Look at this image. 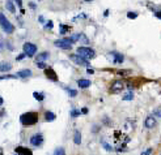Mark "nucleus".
Instances as JSON below:
<instances>
[{
    "instance_id": "nucleus-1",
    "label": "nucleus",
    "mask_w": 161,
    "mask_h": 155,
    "mask_svg": "<svg viewBox=\"0 0 161 155\" xmlns=\"http://www.w3.org/2000/svg\"><path fill=\"white\" fill-rule=\"evenodd\" d=\"M20 121L24 127H33L38 121V114L37 112H25L21 115Z\"/></svg>"
},
{
    "instance_id": "nucleus-2",
    "label": "nucleus",
    "mask_w": 161,
    "mask_h": 155,
    "mask_svg": "<svg viewBox=\"0 0 161 155\" xmlns=\"http://www.w3.org/2000/svg\"><path fill=\"white\" fill-rule=\"evenodd\" d=\"M0 26H2L3 31L6 34H12L14 31V26L12 25L11 21H9L2 12H0Z\"/></svg>"
},
{
    "instance_id": "nucleus-3",
    "label": "nucleus",
    "mask_w": 161,
    "mask_h": 155,
    "mask_svg": "<svg viewBox=\"0 0 161 155\" xmlns=\"http://www.w3.org/2000/svg\"><path fill=\"white\" fill-rule=\"evenodd\" d=\"M77 55H80L81 57L89 60V59H93L96 56V52L93 48H89V47H79L77 48Z\"/></svg>"
},
{
    "instance_id": "nucleus-4",
    "label": "nucleus",
    "mask_w": 161,
    "mask_h": 155,
    "mask_svg": "<svg viewBox=\"0 0 161 155\" xmlns=\"http://www.w3.org/2000/svg\"><path fill=\"white\" fill-rule=\"evenodd\" d=\"M72 45H74V42H72L71 38L58 39V41L54 42V46H55V47H59V48H63V50H71V48H72Z\"/></svg>"
},
{
    "instance_id": "nucleus-5",
    "label": "nucleus",
    "mask_w": 161,
    "mask_h": 155,
    "mask_svg": "<svg viewBox=\"0 0 161 155\" xmlns=\"http://www.w3.org/2000/svg\"><path fill=\"white\" fill-rule=\"evenodd\" d=\"M22 50H24V54H25L26 56L33 57L34 55H36V52H37V46H36V45H33V43L26 42V43H24Z\"/></svg>"
},
{
    "instance_id": "nucleus-6",
    "label": "nucleus",
    "mask_w": 161,
    "mask_h": 155,
    "mask_svg": "<svg viewBox=\"0 0 161 155\" xmlns=\"http://www.w3.org/2000/svg\"><path fill=\"white\" fill-rule=\"evenodd\" d=\"M70 59L75 63L76 65H81V67H89V63L86 59L81 57L80 55H70Z\"/></svg>"
},
{
    "instance_id": "nucleus-7",
    "label": "nucleus",
    "mask_w": 161,
    "mask_h": 155,
    "mask_svg": "<svg viewBox=\"0 0 161 155\" xmlns=\"http://www.w3.org/2000/svg\"><path fill=\"white\" fill-rule=\"evenodd\" d=\"M123 89H125V82L123 81H114L110 86V93L117 94V93H121Z\"/></svg>"
},
{
    "instance_id": "nucleus-8",
    "label": "nucleus",
    "mask_w": 161,
    "mask_h": 155,
    "mask_svg": "<svg viewBox=\"0 0 161 155\" xmlns=\"http://www.w3.org/2000/svg\"><path fill=\"white\" fill-rule=\"evenodd\" d=\"M30 143L33 145V146H41V145L43 143V135L41 133H36L33 134L30 137Z\"/></svg>"
},
{
    "instance_id": "nucleus-9",
    "label": "nucleus",
    "mask_w": 161,
    "mask_h": 155,
    "mask_svg": "<svg viewBox=\"0 0 161 155\" xmlns=\"http://www.w3.org/2000/svg\"><path fill=\"white\" fill-rule=\"evenodd\" d=\"M156 125H157V121H156V117L155 116H147L145 117V120H144V127L147 128V129H152V128H155Z\"/></svg>"
},
{
    "instance_id": "nucleus-10",
    "label": "nucleus",
    "mask_w": 161,
    "mask_h": 155,
    "mask_svg": "<svg viewBox=\"0 0 161 155\" xmlns=\"http://www.w3.org/2000/svg\"><path fill=\"white\" fill-rule=\"evenodd\" d=\"M110 54H111V56L114 57V60H113L114 64H122V63L125 61V56L122 55V54H119V52H117V51H111Z\"/></svg>"
},
{
    "instance_id": "nucleus-11",
    "label": "nucleus",
    "mask_w": 161,
    "mask_h": 155,
    "mask_svg": "<svg viewBox=\"0 0 161 155\" xmlns=\"http://www.w3.org/2000/svg\"><path fill=\"white\" fill-rule=\"evenodd\" d=\"M45 74L48 80H51V81H58V76L55 73V70L52 69V68H46L45 69Z\"/></svg>"
},
{
    "instance_id": "nucleus-12",
    "label": "nucleus",
    "mask_w": 161,
    "mask_h": 155,
    "mask_svg": "<svg viewBox=\"0 0 161 155\" xmlns=\"http://www.w3.org/2000/svg\"><path fill=\"white\" fill-rule=\"evenodd\" d=\"M33 72L30 69H22V70H18L16 73V77L18 78H28V77H32Z\"/></svg>"
},
{
    "instance_id": "nucleus-13",
    "label": "nucleus",
    "mask_w": 161,
    "mask_h": 155,
    "mask_svg": "<svg viewBox=\"0 0 161 155\" xmlns=\"http://www.w3.org/2000/svg\"><path fill=\"white\" fill-rule=\"evenodd\" d=\"M12 69V64L8 61H2L0 63V72H4V73H7Z\"/></svg>"
},
{
    "instance_id": "nucleus-14",
    "label": "nucleus",
    "mask_w": 161,
    "mask_h": 155,
    "mask_svg": "<svg viewBox=\"0 0 161 155\" xmlns=\"http://www.w3.org/2000/svg\"><path fill=\"white\" fill-rule=\"evenodd\" d=\"M48 52H41V54H38V56L36 57V63H45L47 59H48Z\"/></svg>"
},
{
    "instance_id": "nucleus-15",
    "label": "nucleus",
    "mask_w": 161,
    "mask_h": 155,
    "mask_svg": "<svg viewBox=\"0 0 161 155\" xmlns=\"http://www.w3.org/2000/svg\"><path fill=\"white\" fill-rule=\"evenodd\" d=\"M77 85H79L80 89H86V88H89V86H90V81H89V80L81 78V80L77 81Z\"/></svg>"
},
{
    "instance_id": "nucleus-16",
    "label": "nucleus",
    "mask_w": 161,
    "mask_h": 155,
    "mask_svg": "<svg viewBox=\"0 0 161 155\" xmlns=\"http://www.w3.org/2000/svg\"><path fill=\"white\" fill-rule=\"evenodd\" d=\"M16 153H17V155H33L32 154V151L29 149H25V147H17L16 149Z\"/></svg>"
},
{
    "instance_id": "nucleus-17",
    "label": "nucleus",
    "mask_w": 161,
    "mask_h": 155,
    "mask_svg": "<svg viewBox=\"0 0 161 155\" xmlns=\"http://www.w3.org/2000/svg\"><path fill=\"white\" fill-rule=\"evenodd\" d=\"M56 119V115L51 112V111H46L45 112V120L46 121H54V120Z\"/></svg>"
},
{
    "instance_id": "nucleus-18",
    "label": "nucleus",
    "mask_w": 161,
    "mask_h": 155,
    "mask_svg": "<svg viewBox=\"0 0 161 155\" xmlns=\"http://www.w3.org/2000/svg\"><path fill=\"white\" fill-rule=\"evenodd\" d=\"M6 8H7L11 13H14V12H16V8H14V4H13L12 0H7V3H6Z\"/></svg>"
},
{
    "instance_id": "nucleus-19",
    "label": "nucleus",
    "mask_w": 161,
    "mask_h": 155,
    "mask_svg": "<svg viewBox=\"0 0 161 155\" xmlns=\"http://www.w3.org/2000/svg\"><path fill=\"white\" fill-rule=\"evenodd\" d=\"M74 142H75V145H80V143H81V133L79 132V130H75Z\"/></svg>"
},
{
    "instance_id": "nucleus-20",
    "label": "nucleus",
    "mask_w": 161,
    "mask_h": 155,
    "mask_svg": "<svg viewBox=\"0 0 161 155\" xmlns=\"http://www.w3.org/2000/svg\"><path fill=\"white\" fill-rule=\"evenodd\" d=\"M33 96H34V99H37V100H40V102H42L43 99H45V95H43L42 93H38V91H34Z\"/></svg>"
},
{
    "instance_id": "nucleus-21",
    "label": "nucleus",
    "mask_w": 161,
    "mask_h": 155,
    "mask_svg": "<svg viewBox=\"0 0 161 155\" xmlns=\"http://www.w3.org/2000/svg\"><path fill=\"white\" fill-rule=\"evenodd\" d=\"M79 42L84 43V45H88V43H89V39H88V37L85 35V34L80 33V38H79Z\"/></svg>"
},
{
    "instance_id": "nucleus-22",
    "label": "nucleus",
    "mask_w": 161,
    "mask_h": 155,
    "mask_svg": "<svg viewBox=\"0 0 161 155\" xmlns=\"http://www.w3.org/2000/svg\"><path fill=\"white\" fill-rule=\"evenodd\" d=\"M52 155H66V150L63 147H56Z\"/></svg>"
},
{
    "instance_id": "nucleus-23",
    "label": "nucleus",
    "mask_w": 161,
    "mask_h": 155,
    "mask_svg": "<svg viewBox=\"0 0 161 155\" xmlns=\"http://www.w3.org/2000/svg\"><path fill=\"white\" fill-rule=\"evenodd\" d=\"M66 90H67V93H68V95H70L71 98H75V96L77 95V91L74 90V89H71V88H66Z\"/></svg>"
},
{
    "instance_id": "nucleus-24",
    "label": "nucleus",
    "mask_w": 161,
    "mask_h": 155,
    "mask_svg": "<svg viewBox=\"0 0 161 155\" xmlns=\"http://www.w3.org/2000/svg\"><path fill=\"white\" fill-rule=\"evenodd\" d=\"M80 115H81V111H79V110H72L71 111V116H72V117H79Z\"/></svg>"
},
{
    "instance_id": "nucleus-25",
    "label": "nucleus",
    "mask_w": 161,
    "mask_h": 155,
    "mask_svg": "<svg viewBox=\"0 0 161 155\" xmlns=\"http://www.w3.org/2000/svg\"><path fill=\"white\" fill-rule=\"evenodd\" d=\"M68 30H70V26H67V25H60V34H66Z\"/></svg>"
},
{
    "instance_id": "nucleus-26",
    "label": "nucleus",
    "mask_w": 161,
    "mask_h": 155,
    "mask_svg": "<svg viewBox=\"0 0 161 155\" xmlns=\"http://www.w3.org/2000/svg\"><path fill=\"white\" fill-rule=\"evenodd\" d=\"M127 17L131 18V20H135V18L138 17V13H136V12H128L127 13Z\"/></svg>"
},
{
    "instance_id": "nucleus-27",
    "label": "nucleus",
    "mask_w": 161,
    "mask_h": 155,
    "mask_svg": "<svg viewBox=\"0 0 161 155\" xmlns=\"http://www.w3.org/2000/svg\"><path fill=\"white\" fill-rule=\"evenodd\" d=\"M134 99V94L132 93H128L127 95L123 96V100H132Z\"/></svg>"
},
{
    "instance_id": "nucleus-28",
    "label": "nucleus",
    "mask_w": 161,
    "mask_h": 155,
    "mask_svg": "<svg viewBox=\"0 0 161 155\" xmlns=\"http://www.w3.org/2000/svg\"><path fill=\"white\" fill-rule=\"evenodd\" d=\"M102 145H104V149H105V150H107V151H111V150H113V147H111L109 143H106V142H102Z\"/></svg>"
},
{
    "instance_id": "nucleus-29",
    "label": "nucleus",
    "mask_w": 161,
    "mask_h": 155,
    "mask_svg": "<svg viewBox=\"0 0 161 155\" xmlns=\"http://www.w3.org/2000/svg\"><path fill=\"white\" fill-rule=\"evenodd\" d=\"M36 65L40 68V69H46V68H47L45 63H36Z\"/></svg>"
},
{
    "instance_id": "nucleus-30",
    "label": "nucleus",
    "mask_w": 161,
    "mask_h": 155,
    "mask_svg": "<svg viewBox=\"0 0 161 155\" xmlns=\"http://www.w3.org/2000/svg\"><path fill=\"white\" fill-rule=\"evenodd\" d=\"M151 154H152V149H147L141 153V155H151Z\"/></svg>"
},
{
    "instance_id": "nucleus-31",
    "label": "nucleus",
    "mask_w": 161,
    "mask_h": 155,
    "mask_svg": "<svg viewBox=\"0 0 161 155\" xmlns=\"http://www.w3.org/2000/svg\"><path fill=\"white\" fill-rule=\"evenodd\" d=\"M117 73L121 74V76H126V74H128V73H130V70H118Z\"/></svg>"
},
{
    "instance_id": "nucleus-32",
    "label": "nucleus",
    "mask_w": 161,
    "mask_h": 155,
    "mask_svg": "<svg viewBox=\"0 0 161 155\" xmlns=\"http://www.w3.org/2000/svg\"><path fill=\"white\" fill-rule=\"evenodd\" d=\"M6 78H16V76H9V74H7V76H2V77H0V80H6Z\"/></svg>"
},
{
    "instance_id": "nucleus-33",
    "label": "nucleus",
    "mask_w": 161,
    "mask_h": 155,
    "mask_svg": "<svg viewBox=\"0 0 161 155\" xmlns=\"http://www.w3.org/2000/svg\"><path fill=\"white\" fill-rule=\"evenodd\" d=\"M153 115H156L157 117H161V110H160V108H157V110H156L155 112H153Z\"/></svg>"
},
{
    "instance_id": "nucleus-34",
    "label": "nucleus",
    "mask_w": 161,
    "mask_h": 155,
    "mask_svg": "<svg viewBox=\"0 0 161 155\" xmlns=\"http://www.w3.org/2000/svg\"><path fill=\"white\" fill-rule=\"evenodd\" d=\"M155 16L161 20V11H156V12H155Z\"/></svg>"
},
{
    "instance_id": "nucleus-35",
    "label": "nucleus",
    "mask_w": 161,
    "mask_h": 155,
    "mask_svg": "<svg viewBox=\"0 0 161 155\" xmlns=\"http://www.w3.org/2000/svg\"><path fill=\"white\" fill-rule=\"evenodd\" d=\"M52 26H54V25H52V21H48L47 25H46V27H47V29H52Z\"/></svg>"
},
{
    "instance_id": "nucleus-36",
    "label": "nucleus",
    "mask_w": 161,
    "mask_h": 155,
    "mask_svg": "<svg viewBox=\"0 0 161 155\" xmlns=\"http://www.w3.org/2000/svg\"><path fill=\"white\" fill-rule=\"evenodd\" d=\"M86 114H88V108H86V107H84V108L81 110V115H86Z\"/></svg>"
},
{
    "instance_id": "nucleus-37",
    "label": "nucleus",
    "mask_w": 161,
    "mask_h": 155,
    "mask_svg": "<svg viewBox=\"0 0 161 155\" xmlns=\"http://www.w3.org/2000/svg\"><path fill=\"white\" fill-rule=\"evenodd\" d=\"M86 73H88V74H93V73H94V70H93V69H90V68H88V69H86Z\"/></svg>"
},
{
    "instance_id": "nucleus-38",
    "label": "nucleus",
    "mask_w": 161,
    "mask_h": 155,
    "mask_svg": "<svg viewBox=\"0 0 161 155\" xmlns=\"http://www.w3.org/2000/svg\"><path fill=\"white\" fill-rule=\"evenodd\" d=\"M25 56H26L25 54H21V55H18V56H17V60H22Z\"/></svg>"
},
{
    "instance_id": "nucleus-39",
    "label": "nucleus",
    "mask_w": 161,
    "mask_h": 155,
    "mask_svg": "<svg viewBox=\"0 0 161 155\" xmlns=\"http://www.w3.org/2000/svg\"><path fill=\"white\" fill-rule=\"evenodd\" d=\"M14 2L17 3V5H18V7L22 8V2H21V0H14Z\"/></svg>"
},
{
    "instance_id": "nucleus-40",
    "label": "nucleus",
    "mask_w": 161,
    "mask_h": 155,
    "mask_svg": "<svg viewBox=\"0 0 161 155\" xmlns=\"http://www.w3.org/2000/svg\"><path fill=\"white\" fill-rule=\"evenodd\" d=\"M40 22H41V23L45 22V21H43V16H40Z\"/></svg>"
},
{
    "instance_id": "nucleus-41",
    "label": "nucleus",
    "mask_w": 161,
    "mask_h": 155,
    "mask_svg": "<svg viewBox=\"0 0 161 155\" xmlns=\"http://www.w3.org/2000/svg\"><path fill=\"white\" fill-rule=\"evenodd\" d=\"M3 103H4V99H3V98H2V96H0V106H2V104H3Z\"/></svg>"
},
{
    "instance_id": "nucleus-42",
    "label": "nucleus",
    "mask_w": 161,
    "mask_h": 155,
    "mask_svg": "<svg viewBox=\"0 0 161 155\" xmlns=\"http://www.w3.org/2000/svg\"><path fill=\"white\" fill-rule=\"evenodd\" d=\"M30 7H32L33 9H36V4H33V3H30Z\"/></svg>"
},
{
    "instance_id": "nucleus-43",
    "label": "nucleus",
    "mask_w": 161,
    "mask_h": 155,
    "mask_svg": "<svg viewBox=\"0 0 161 155\" xmlns=\"http://www.w3.org/2000/svg\"><path fill=\"white\" fill-rule=\"evenodd\" d=\"M2 50H3V45H2V42H0V52H2Z\"/></svg>"
},
{
    "instance_id": "nucleus-44",
    "label": "nucleus",
    "mask_w": 161,
    "mask_h": 155,
    "mask_svg": "<svg viewBox=\"0 0 161 155\" xmlns=\"http://www.w3.org/2000/svg\"><path fill=\"white\" fill-rule=\"evenodd\" d=\"M0 155H3V149L0 147Z\"/></svg>"
},
{
    "instance_id": "nucleus-45",
    "label": "nucleus",
    "mask_w": 161,
    "mask_h": 155,
    "mask_svg": "<svg viewBox=\"0 0 161 155\" xmlns=\"http://www.w3.org/2000/svg\"><path fill=\"white\" fill-rule=\"evenodd\" d=\"M85 2H93V0H85Z\"/></svg>"
}]
</instances>
